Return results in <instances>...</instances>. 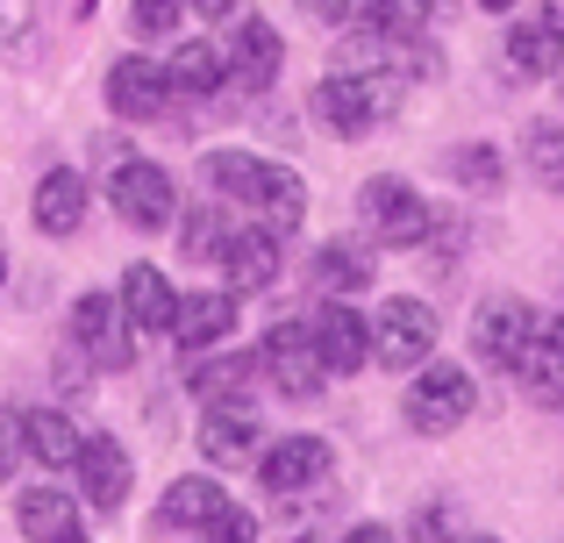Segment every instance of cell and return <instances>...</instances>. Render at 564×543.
I'll return each mask as SVG.
<instances>
[{
	"label": "cell",
	"mask_w": 564,
	"mask_h": 543,
	"mask_svg": "<svg viewBox=\"0 0 564 543\" xmlns=\"http://www.w3.org/2000/svg\"><path fill=\"white\" fill-rule=\"evenodd\" d=\"M0 293H8V251H0Z\"/></svg>",
	"instance_id": "43"
},
{
	"label": "cell",
	"mask_w": 564,
	"mask_h": 543,
	"mask_svg": "<svg viewBox=\"0 0 564 543\" xmlns=\"http://www.w3.org/2000/svg\"><path fill=\"white\" fill-rule=\"evenodd\" d=\"M115 293H122V315H129V329H137V336H172V322H180V286H172L165 265L137 258Z\"/></svg>",
	"instance_id": "18"
},
{
	"label": "cell",
	"mask_w": 564,
	"mask_h": 543,
	"mask_svg": "<svg viewBox=\"0 0 564 543\" xmlns=\"http://www.w3.org/2000/svg\"><path fill=\"white\" fill-rule=\"evenodd\" d=\"M72 479H79V501H86V508L115 515V508L129 501V487H137V458H129L122 436H86V444H79V465H72Z\"/></svg>",
	"instance_id": "14"
},
{
	"label": "cell",
	"mask_w": 564,
	"mask_h": 543,
	"mask_svg": "<svg viewBox=\"0 0 564 543\" xmlns=\"http://www.w3.org/2000/svg\"><path fill=\"white\" fill-rule=\"evenodd\" d=\"M22 458H29V450H22V422L0 415V487L14 479V465H22Z\"/></svg>",
	"instance_id": "36"
},
{
	"label": "cell",
	"mask_w": 564,
	"mask_h": 543,
	"mask_svg": "<svg viewBox=\"0 0 564 543\" xmlns=\"http://www.w3.org/2000/svg\"><path fill=\"white\" fill-rule=\"evenodd\" d=\"M258 372L272 379L279 401H322L329 365H322L315 322H272V329H264V344H258Z\"/></svg>",
	"instance_id": "6"
},
{
	"label": "cell",
	"mask_w": 564,
	"mask_h": 543,
	"mask_svg": "<svg viewBox=\"0 0 564 543\" xmlns=\"http://www.w3.org/2000/svg\"><path fill=\"white\" fill-rule=\"evenodd\" d=\"M100 94H108L115 122H165L180 86H172V65H158L151 51H122L108 65V79H100Z\"/></svg>",
	"instance_id": "8"
},
{
	"label": "cell",
	"mask_w": 564,
	"mask_h": 543,
	"mask_svg": "<svg viewBox=\"0 0 564 543\" xmlns=\"http://www.w3.org/2000/svg\"><path fill=\"white\" fill-rule=\"evenodd\" d=\"M522 165H529L536 186L564 194V122H557V115H536V122L522 129Z\"/></svg>",
	"instance_id": "30"
},
{
	"label": "cell",
	"mask_w": 564,
	"mask_h": 543,
	"mask_svg": "<svg viewBox=\"0 0 564 543\" xmlns=\"http://www.w3.org/2000/svg\"><path fill=\"white\" fill-rule=\"evenodd\" d=\"M250 379H258V350H200V358H186V393L200 408L215 401H250Z\"/></svg>",
	"instance_id": "20"
},
{
	"label": "cell",
	"mask_w": 564,
	"mask_h": 543,
	"mask_svg": "<svg viewBox=\"0 0 564 543\" xmlns=\"http://www.w3.org/2000/svg\"><path fill=\"white\" fill-rule=\"evenodd\" d=\"M436 344H443V322L422 293H386L372 307V365H386V372H422L436 358Z\"/></svg>",
	"instance_id": "5"
},
{
	"label": "cell",
	"mask_w": 564,
	"mask_h": 543,
	"mask_svg": "<svg viewBox=\"0 0 564 543\" xmlns=\"http://www.w3.org/2000/svg\"><path fill=\"white\" fill-rule=\"evenodd\" d=\"M193 14H200V22H236V14H243V0H186Z\"/></svg>",
	"instance_id": "38"
},
{
	"label": "cell",
	"mask_w": 564,
	"mask_h": 543,
	"mask_svg": "<svg viewBox=\"0 0 564 543\" xmlns=\"http://www.w3.org/2000/svg\"><path fill=\"white\" fill-rule=\"evenodd\" d=\"M172 229H180V251H186V265H221V251H229V237H236V222L221 215V200H215V194H207L200 208H186Z\"/></svg>",
	"instance_id": "27"
},
{
	"label": "cell",
	"mask_w": 564,
	"mask_h": 543,
	"mask_svg": "<svg viewBox=\"0 0 564 543\" xmlns=\"http://www.w3.org/2000/svg\"><path fill=\"white\" fill-rule=\"evenodd\" d=\"M471 8H479V14H514L522 0H471Z\"/></svg>",
	"instance_id": "41"
},
{
	"label": "cell",
	"mask_w": 564,
	"mask_h": 543,
	"mask_svg": "<svg viewBox=\"0 0 564 543\" xmlns=\"http://www.w3.org/2000/svg\"><path fill=\"white\" fill-rule=\"evenodd\" d=\"M236 322H243V293H229V286L180 293V322H172V344H180L186 358H200V350H221V344H229Z\"/></svg>",
	"instance_id": "15"
},
{
	"label": "cell",
	"mask_w": 564,
	"mask_h": 543,
	"mask_svg": "<svg viewBox=\"0 0 564 543\" xmlns=\"http://www.w3.org/2000/svg\"><path fill=\"white\" fill-rule=\"evenodd\" d=\"M279 72H286V36H279V22L272 14H236V29H229V86L272 94Z\"/></svg>",
	"instance_id": "12"
},
{
	"label": "cell",
	"mask_w": 564,
	"mask_h": 543,
	"mask_svg": "<svg viewBox=\"0 0 564 543\" xmlns=\"http://www.w3.org/2000/svg\"><path fill=\"white\" fill-rule=\"evenodd\" d=\"M457 543H500V536H457Z\"/></svg>",
	"instance_id": "44"
},
{
	"label": "cell",
	"mask_w": 564,
	"mask_h": 543,
	"mask_svg": "<svg viewBox=\"0 0 564 543\" xmlns=\"http://www.w3.org/2000/svg\"><path fill=\"white\" fill-rule=\"evenodd\" d=\"M336 543H400L393 530H386V522H358V530H344Z\"/></svg>",
	"instance_id": "39"
},
{
	"label": "cell",
	"mask_w": 564,
	"mask_h": 543,
	"mask_svg": "<svg viewBox=\"0 0 564 543\" xmlns=\"http://www.w3.org/2000/svg\"><path fill=\"white\" fill-rule=\"evenodd\" d=\"M301 8H307V22H322V29H350L358 0H301Z\"/></svg>",
	"instance_id": "37"
},
{
	"label": "cell",
	"mask_w": 564,
	"mask_h": 543,
	"mask_svg": "<svg viewBox=\"0 0 564 543\" xmlns=\"http://www.w3.org/2000/svg\"><path fill=\"white\" fill-rule=\"evenodd\" d=\"M536 22L551 29V36H557V51H564V0H543V8H536Z\"/></svg>",
	"instance_id": "40"
},
{
	"label": "cell",
	"mask_w": 564,
	"mask_h": 543,
	"mask_svg": "<svg viewBox=\"0 0 564 543\" xmlns=\"http://www.w3.org/2000/svg\"><path fill=\"white\" fill-rule=\"evenodd\" d=\"M365 22L386 29V36H429L436 0H365Z\"/></svg>",
	"instance_id": "31"
},
{
	"label": "cell",
	"mask_w": 564,
	"mask_h": 543,
	"mask_svg": "<svg viewBox=\"0 0 564 543\" xmlns=\"http://www.w3.org/2000/svg\"><path fill=\"white\" fill-rule=\"evenodd\" d=\"M186 0H129V29H137L143 43H165V36H180V22H186Z\"/></svg>",
	"instance_id": "32"
},
{
	"label": "cell",
	"mask_w": 564,
	"mask_h": 543,
	"mask_svg": "<svg viewBox=\"0 0 564 543\" xmlns=\"http://www.w3.org/2000/svg\"><path fill=\"white\" fill-rule=\"evenodd\" d=\"M264 180H272V158L243 151V143H215V151H200V186L215 200H229V208H258Z\"/></svg>",
	"instance_id": "19"
},
{
	"label": "cell",
	"mask_w": 564,
	"mask_h": 543,
	"mask_svg": "<svg viewBox=\"0 0 564 543\" xmlns=\"http://www.w3.org/2000/svg\"><path fill=\"white\" fill-rule=\"evenodd\" d=\"M557 344H564V315H557Z\"/></svg>",
	"instance_id": "45"
},
{
	"label": "cell",
	"mask_w": 564,
	"mask_h": 543,
	"mask_svg": "<svg viewBox=\"0 0 564 543\" xmlns=\"http://www.w3.org/2000/svg\"><path fill=\"white\" fill-rule=\"evenodd\" d=\"M193 543H258V515L229 501L215 522H207V530H193Z\"/></svg>",
	"instance_id": "33"
},
{
	"label": "cell",
	"mask_w": 564,
	"mask_h": 543,
	"mask_svg": "<svg viewBox=\"0 0 564 543\" xmlns=\"http://www.w3.org/2000/svg\"><path fill=\"white\" fill-rule=\"evenodd\" d=\"M329 465H336V450H329V436H315V430H293V436H272V444L258 450V487L264 493H307L315 479H329Z\"/></svg>",
	"instance_id": "10"
},
{
	"label": "cell",
	"mask_w": 564,
	"mask_h": 543,
	"mask_svg": "<svg viewBox=\"0 0 564 543\" xmlns=\"http://www.w3.org/2000/svg\"><path fill=\"white\" fill-rule=\"evenodd\" d=\"M307 279H315L322 301H350V293H365V286H372V243L329 237L315 258H307Z\"/></svg>",
	"instance_id": "23"
},
{
	"label": "cell",
	"mask_w": 564,
	"mask_h": 543,
	"mask_svg": "<svg viewBox=\"0 0 564 543\" xmlns=\"http://www.w3.org/2000/svg\"><path fill=\"white\" fill-rule=\"evenodd\" d=\"M221 508H229V493H221L215 473H180V479L165 487V501H158V530L193 536V530H207Z\"/></svg>",
	"instance_id": "22"
},
{
	"label": "cell",
	"mask_w": 564,
	"mask_h": 543,
	"mask_svg": "<svg viewBox=\"0 0 564 543\" xmlns=\"http://www.w3.org/2000/svg\"><path fill=\"white\" fill-rule=\"evenodd\" d=\"M165 65H172V86H180L186 100H215L221 86H229V43H215V36H180Z\"/></svg>",
	"instance_id": "24"
},
{
	"label": "cell",
	"mask_w": 564,
	"mask_h": 543,
	"mask_svg": "<svg viewBox=\"0 0 564 543\" xmlns=\"http://www.w3.org/2000/svg\"><path fill=\"white\" fill-rule=\"evenodd\" d=\"M414 543H457V508L429 501L422 515H414Z\"/></svg>",
	"instance_id": "35"
},
{
	"label": "cell",
	"mask_w": 564,
	"mask_h": 543,
	"mask_svg": "<svg viewBox=\"0 0 564 543\" xmlns=\"http://www.w3.org/2000/svg\"><path fill=\"white\" fill-rule=\"evenodd\" d=\"M400 94H408L400 72H344V65H336V72H322V79H315L307 115H315L336 143H365L386 115L400 108Z\"/></svg>",
	"instance_id": "1"
},
{
	"label": "cell",
	"mask_w": 564,
	"mask_h": 543,
	"mask_svg": "<svg viewBox=\"0 0 564 543\" xmlns=\"http://www.w3.org/2000/svg\"><path fill=\"white\" fill-rule=\"evenodd\" d=\"M193 444H200L207 473H236V465H258L264 450V422L250 401H215L200 415V430H193Z\"/></svg>",
	"instance_id": "11"
},
{
	"label": "cell",
	"mask_w": 564,
	"mask_h": 543,
	"mask_svg": "<svg viewBox=\"0 0 564 543\" xmlns=\"http://www.w3.org/2000/svg\"><path fill=\"white\" fill-rule=\"evenodd\" d=\"M500 65H508V79L536 86V79H557L564 72V51H557V36L543 22H514L508 36H500Z\"/></svg>",
	"instance_id": "26"
},
{
	"label": "cell",
	"mask_w": 564,
	"mask_h": 543,
	"mask_svg": "<svg viewBox=\"0 0 564 543\" xmlns=\"http://www.w3.org/2000/svg\"><path fill=\"white\" fill-rule=\"evenodd\" d=\"M86 208H94V186H86L79 165H51L36 180V194H29V222H36L51 243L79 237V229H86Z\"/></svg>",
	"instance_id": "16"
},
{
	"label": "cell",
	"mask_w": 564,
	"mask_h": 543,
	"mask_svg": "<svg viewBox=\"0 0 564 543\" xmlns=\"http://www.w3.org/2000/svg\"><path fill=\"white\" fill-rule=\"evenodd\" d=\"M108 208L122 229L137 237H165L180 222V180H172L158 158H115L108 165Z\"/></svg>",
	"instance_id": "4"
},
{
	"label": "cell",
	"mask_w": 564,
	"mask_h": 543,
	"mask_svg": "<svg viewBox=\"0 0 564 543\" xmlns=\"http://www.w3.org/2000/svg\"><path fill=\"white\" fill-rule=\"evenodd\" d=\"M22 450H29V465H43V473H72L79 465V422L65 415V408H22Z\"/></svg>",
	"instance_id": "21"
},
{
	"label": "cell",
	"mask_w": 564,
	"mask_h": 543,
	"mask_svg": "<svg viewBox=\"0 0 564 543\" xmlns=\"http://www.w3.org/2000/svg\"><path fill=\"white\" fill-rule=\"evenodd\" d=\"M471 408H479V379H471V365H457V358H429L422 372L408 379V393H400V422H408L414 436L465 430Z\"/></svg>",
	"instance_id": "3"
},
{
	"label": "cell",
	"mask_w": 564,
	"mask_h": 543,
	"mask_svg": "<svg viewBox=\"0 0 564 543\" xmlns=\"http://www.w3.org/2000/svg\"><path fill=\"white\" fill-rule=\"evenodd\" d=\"M443 172H451L465 194H500L508 186V158H500V143H486V137H471V143H451V158H443Z\"/></svg>",
	"instance_id": "28"
},
{
	"label": "cell",
	"mask_w": 564,
	"mask_h": 543,
	"mask_svg": "<svg viewBox=\"0 0 564 543\" xmlns=\"http://www.w3.org/2000/svg\"><path fill=\"white\" fill-rule=\"evenodd\" d=\"M14 530L29 543H65L79 536V508H72L65 487H22L14 493Z\"/></svg>",
	"instance_id": "25"
},
{
	"label": "cell",
	"mask_w": 564,
	"mask_h": 543,
	"mask_svg": "<svg viewBox=\"0 0 564 543\" xmlns=\"http://www.w3.org/2000/svg\"><path fill=\"white\" fill-rule=\"evenodd\" d=\"M250 215H258V222H272L279 237H293V229L307 222V180L272 158V180H264V194H258V208H250Z\"/></svg>",
	"instance_id": "29"
},
{
	"label": "cell",
	"mask_w": 564,
	"mask_h": 543,
	"mask_svg": "<svg viewBox=\"0 0 564 543\" xmlns=\"http://www.w3.org/2000/svg\"><path fill=\"white\" fill-rule=\"evenodd\" d=\"M358 222H365V243H372V251H422L443 215L429 208V194L414 180L372 172V180L358 186Z\"/></svg>",
	"instance_id": "2"
},
{
	"label": "cell",
	"mask_w": 564,
	"mask_h": 543,
	"mask_svg": "<svg viewBox=\"0 0 564 543\" xmlns=\"http://www.w3.org/2000/svg\"><path fill=\"white\" fill-rule=\"evenodd\" d=\"M65 336H72V350H86V358L100 365V372H129V365H137V329H129V315H122V293L86 286L79 301H72V315H65Z\"/></svg>",
	"instance_id": "7"
},
{
	"label": "cell",
	"mask_w": 564,
	"mask_h": 543,
	"mask_svg": "<svg viewBox=\"0 0 564 543\" xmlns=\"http://www.w3.org/2000/svg\"><path fill=\"white\" fill-rule=\"evenodd\" d=\"M29 29H36V0H0V51L29 43Z\"/></svg>",
	"instance_id": "34"
},
{
	"label": "cell",
	"mask_w": 564,
	"mask_h": 543,
	"mask_svg": "<svg viewBox=\"0 0 564 543\" xmlns=\"http://www.w3.org/2000/svg\"><path fill=\"white\" fill-rule=\"evenodd\" d=\"M65 543H86V536H65Z\"/></svg>",
	"instance_id": "46"
},
{
	"label": "cell",
	"mask_w": 564,
	"mask_h": 543,
	"mask_svg": "<svg viewBox=\"0 0 564 543\" xmlns=\"http://www.w3.org/2000/svg\"><path fill=\"white\" fill-rule=\"evenodd\" d=\"M536 329H543V315L522 293H486V301L471 307V358L494 365V372H514L522 350L536 344Z\"/></svg>",
	"instance_id": "9"
},
{
	"label": "cell",
	"mask_w": 564,
	"mask_h": 543,
	"mask_svg": "<svg viewBox=\"0 0 564 543\" xmlns=\"http://www.w3.org/2000/svg\"><path fill=\"white\" fill-rule=\"evenodd\" d=\"M279 272H286V237H279L272 222H236L229 251H221V279H229V293H272Z\"/></svg>",
	"instance_id": "13"
},
{
	"label": "cell",
	"mask_w": 564,
	"mask_h": 543,
	"mask_svg": "<svg viewBox=\"0 0 564 543\" xmlns=\"http://www.w3.org/2000/svg\"><path fill=\"white\" fill-rule=\"evenodd\" d=\"M315 344L329 379H358L372 365V315H358V301H322L315 307Z\"/></svg>",
	"instance_id": "17"
},
{
	"label": "cell",
	"mask_w": 564,
	"mask_h": 543,
	"mask_svg": "<svg viewBox=\"0 0 564 543\" xmlns=\"http://www.w3.org/2000/svg\"><path fill=\"white\" fill-rule=\"evenodd\" d=\"M65 8H72V14H79V22H86V14H94V8H100V0H65Z\"/></svg>",
	"instance_id": "42"
}]
</instances>
